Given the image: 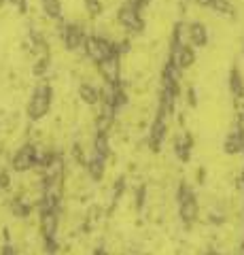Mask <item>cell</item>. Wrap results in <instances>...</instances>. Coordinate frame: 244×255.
Returning <instances> with one entry per match:
<instances>
[{
    "instance_id": "1",
    "label": "cell",
    "mask_w": 244,
    "mask_h": 255,
    "mask_svg": "<svg viewBox=\"0 0 244 255\" xmlns=\"http://www.w3.org/2000/svg\"><path fill=\"white\" fill-rule=\"evenodd\" d=\"M51 100H53V87L41 83L34 87L32 96H30V102H28V117L30 122H41V119L49 113L51 109Z\"/></svg>"
},
{
    "instance_id": "2",
    "label": "cell",
    "mask_w": 244,
    "mask_h": 255,
    "mask_svg": "<svg viewBox=\"0 0 244 255\" xmlns=\"http://www.w3.org/2000/svg\"><path fill=\"white\" fill-rule=\"evenodd\" d=\"M178 215L183 219L185 226H193L200 217V204H198V198L191 191V187L187 185H180L178 187Z\"/></svg>"
},
{
    "instance_id": "3",
    "label": "cell",
    "mask_w": 244,
    "mask_h": 255,
    "mask_svg": "<svg viewBox=\"0 0 244 255\" xmlns=\"http://www.w3.org/2000/svg\"><path fill=\"white\" fill-rule=\"evenodd\" d=\"M117 23L130 34H140L145 30V19L140 15V9L132 6L130 2H123L117 11Z\"/></svg>"
},
{
    "instance_id": "4",
    "label": "cell",
    "mask_w": 244,
    "mask_h": 255,
    "mask_svg": "<svg viewBox=\"0 0 244 255\" xmlns=\"http://www.w3.org/2000/svg\"><path fill=\"white\" fill-rule=\"evenodd\" d=\"M60 38L68 51H81L87 43V34L79 23H60Z\"/></svg>"
},
{
    "instance_id": "5",
    "label": "cell",
    "mask_w": 244,
    "mask_h": 255,
    "mask_svg": "<svg viewBox=\"0 0 244 255\" xmlns=\"http://www.w3.org/2000/svg\"><path fill=\"white\" fill-rule=\"evenodd\" d=\"M98 73L104 79V83L119 85L121 83V55H111L104 62L98 64Z\"/></svg>"
},
{
    "instance_id": "6",
    "label": "cell",
    "mask_w": 244,
    "mask_h": 255,
    "mask_svg": "<svg viewBox=\"0 0 244 255\" xmlns=\"http://www.w3.org/2000/svg\"><path fill=\"white\" fill-rule=\"evenodd\" d=\"M11 166L15 172H28L32 166H36V145H23L17 153L13 155Z\"/></svg>"
},
{
    "instance_id": "7",
    "label": "cell",
    "mask_w": 244,
    "mask_h": 255,
    "mask_svg": "<svg viewBox=\"0 0 244 255\" xmlns=\"http://www.w3.org/2000/svg\"><path fill=\"white\" fill-rule=\"evenodd\" d=\"M58 228H60L58 211H41V234L45 241H56Z\"/></svg>"
},
{
    "instance_id": "8",
    "label": "cell",
    "mask_w": 244,
    "mask_h": 255,
    "mask_svg": "<svg viewBox=\"0 0 244 255\" xmlns=\"http://www.w3.org/2000/svg\"><path fill=\"white\" fill-rule=\"evenodd\" d=\"M187 41L193 47H206L208 45V30L204 23L193 21L187 26Z\"/></svg>"
},
{
    "instance_id": "9",
    "label": "cell",
    "mask_w": 244,
    "mask_h": 255,
    "mask_svg": "<svg viewBox=\"0 0 244 255\" xmlns=\"http://www.w3.org/2000/svg\"><path fill=\"white\" fill-rule=\"evenodd\" d=\"M166 132H168V119L157 115L155 122L151 124V130H149V142H151V147L157 149L166 138Z\"/></svg>"
},
{
    "instance_id": "10",
    "label": "cell",
    "mask_w": 244,
    "mask_h": 255,
    "mask_svg": "<svg viewBox=\"0 0 244 255\" xmlns=\"http://www.w3.org/2000/svg\"><path fill=\"white\" fill-rule=\"evenodd\" d=\"M104 168H106V155L96 153V151H93L91 157L87 159V172H89V177L93 181H100L102 174H104Z\"/></svg>"
},
{
    "instance_id": "11",
    "label": "cell",
    "mask_w": 244,
    "mask_h": 255,
    "mask_svg": "<svg viewBox=\"0 0 244 255\" xmlns=\"http://www.w3.org/2000/svg\"><path fill=\"white\" fill-rule=\"evenodd\" d=\"M191 147H193V138L189 134H180L174 140V153L180 162H187L189 155H191Z\"/></svg>"
},
{
    "instance_id": "12",
    "label": "cell",
    "mask_w": 244,
    "mask_h": 255,
    "mask_svg": "<svg viewBox=\"0 0 244 255\" xmlns=\"http://www.w3.org/2000/svg\"><path fill=\"white\" fill-rule=\"evenodd\" d=\"M79 96H81V100L89 107L100 105V87L91 85V83H81V87H79Z\"/></svg>"
},
{
    "instance_id": "13",
    "label": "cell",
    "mask_w": 244,
    "mask_h": 255,
    "mask_svg": "<svg viewBox=\"0 0 244 255\" xmlns=\"http://www.w3.org/2000/svg\"><path fill=\"white\" fill-rule=\"evenodd\" d=\"M41 9L49 19H62V2L60 0H41Z\"/></svg>"
},
{
    "instance_id": "14",
    "label": "cell",
    "mask_w": 244,
    "mask_h": 255,
    "mask_svg": "<svg viewBox=\"0 0 244 255\" xmlns=\"http://www.w3.org/2000/svg\"><path fill=\"white\" fill-rule=\"evenodd\" d=\"M230 90L234 94V98H244V79L238 68H232L230 73Z\"/></svg>"
},
{
    "instance_id": "15",
    "label": "cell",
    "mask_w": 244,
    "mask_h": 255,
    "mask_svg": "<svg viewBox=\"0 0 244 255\" xmlns=\"http://www.w3.org/2000/svg\"><path fill=\"white\" fill-rule=\"evenodd\" d=\"M210 9L215 11L217 15H223V17H234V15H236L234 4L230 2V0H215Z\"/></svg>"
},
{
    "instance_id": "16",
    "label": "cell",
    "mask_w": 244,
    "mask_h": 255,
    "mask_svg": "<svg viewBox=\"0 0 244 255\" xmlns=\"http://www.w3.org/2000/svg\"><path fill=\"white\" fill-rule=\"evenodd\" d=\"M85 11L89 17H100L102 15V0H85Z\"/></svg>"
},
{
    "instance_id": "17",
    "label": "cell",
    "mask_w": 244,
    "mask_h": 255,
    "mask_svg": "<svg viewBox=\"0 0 244 255\" xmlns=\"http://www.w3.org/2000/svg\"><path fill=\"white\" fill-rule=\"evenodd\" d=\"M187 102H189V107L198 105V98H195V90H193V87H189V90H187Z\"/></svg>"
},
{
    "instance_id": "18",
    "label": "cell",
    "mask_w": 244,
    "mask_h": 255,
    "mask_svg": "<svg viewBox=\"0 0 244 255\" xmlns=\"http://www.w3.org/2000/svg\"><path fill=\"white\" fill-rule=\"evenodd\" d=\"M11 185V177H9V172H0V187L6 189Z\"/></svg>"
},
{
    "instance_id": "19",
    "label": "cell",
    "mask_w": 244,
    "mask_h": 255,
    "mask_svg": "<svg viewBox=\"0 0 244 255\" xmlns=\"http://www.w3.org/2000/svg\"><path fill=\"white\" fill-rule=\"evenodd\" d=\"M0 255H17V249H15L13 245H4L2 249H0Z\"/></svg>"
},
{
    "instance_id": "20",
    "label": "cell",
    "mask_w": 244,
    "mask_h": 255,
    "mask_svg": "<svg viewBox=\"0 0 244 255\" xmlns=\"http://www.w3.org/2000/svg\"><path fill=\"white\" fill-rule=\"evenodd\" d=\"M212 2H215V0H195V4H198V6H204V9H210Z\"/></svg>"
},
{
    "instance_id": "21",
    "label": "cell",
    "mask_w": 244,
    "mask_h": 255,
    "mask_svg": "<svg viewBox=\"0 0 244 255\" xmlns=\"http://www.w3.org/2000/svg\"><path fill=\"white\" fill-rule=\"evenodd\" d=\"M6 2H9V0H0V9H2V6H4Z\"/></svg>"
},
{
    "instance_id": "22",
    "label": "cell",
    "mask_w": 244,
    "mask_h": 255,
    "mask_svg": "<svg viewBox=\"0 0 244 255\" xmlns=\"http://www.w3.org/2000/svg\"><path fill=\"white\" fill-rule=\"evenodd\" d=\"M206 255H219V253H215V251H210V253H206Z\"/></svg>"
},
{
    "instance_id": "23",
    "label": "cell",
    "mask_w": 244,
    "mask_h": 255,
    "mask_svg": "<svg viewBox=\"0 0 244 255\" xmlns=\"http://www.w3.org/2000/svg\"><path fill=\"white\" fill-rule=\"evenodd\" d=\"M242 155H244V149H242Z\"/></svg>"
}]
</instances>
